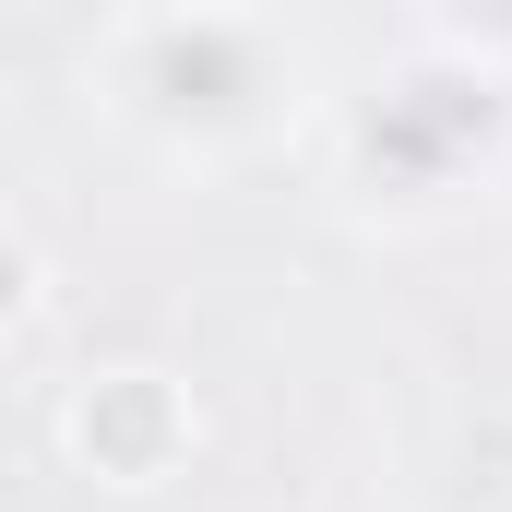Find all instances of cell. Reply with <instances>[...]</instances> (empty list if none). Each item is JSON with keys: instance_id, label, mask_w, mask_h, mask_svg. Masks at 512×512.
I'll use <instances>...</instances> for the list:
<instances>
[{"instance_id": "277c9868", "label": "cell", "mask_w": 512, "mask_h": 512, "mask_svg": "<svg viewBox=\"0 0 512 512\" xmlns=\"http://www.w3.org/2000/svg\"><path fill=\"white\" fill-rule=\"evenodd\" d=\"M36 322V251H24V227H0V346Z\"/></svg>"}, {"instance_id": "3957f363", "label": "cell", "mask_w": 512, "mask_h": 512, "mask_svg": "<svg viewBox=\"0 0 512 512\" xmlns=\"http://www.w3.org/2000/svg\"><path fill=\"white\" fill-rule=\"evenodd\" d=\"M191 453H203V405H191L179 370H155V358H96L84 382L60 393V465L84 489H108V501L179 489Z\"/></svg>"}, {"instance_id": "7a4b0ae2", "label": "cell", "mask_w": 512, "mask_h": 512, "mask_svg": "<svg viewBox=\"0 0 512 512\" xmlns=\"http://www.w3.org/2000/svg\"><path fill=\"white\" fill-rule=\"evenodd\" d=\"M310 167H322L346 227L441 239V227L489 215L512 191V72L441 60V48L405 36L370 84H322Z\"/></svg>"}, {"instance_id": "6da1fadb", "label": "cell", "mask_w": 512, "mask_h": 512, "mask_svg": "<svg viewBox=\"0 0 512 512\" xmlns=\"http://www.w3.org/2000/svg\"><path fill=\"white\" fill-rule=\"evenodd\" d=\"M84 108L167 179H227L322 120L310 24L262 0H143L84 36Z\"/></svg>"}]
</instances>
